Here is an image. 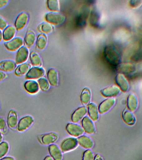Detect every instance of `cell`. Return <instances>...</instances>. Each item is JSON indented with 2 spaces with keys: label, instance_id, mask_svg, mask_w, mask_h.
<instances>
[{
  "label": "cell",
  "instance_id": "1",
  "mask_svg": "<svg viewBox=\"0 0 142 160\" xmlns=\"http://www.w3.org/2000/svg\"><path fill=\"white\" fill-rule=\"evenodd\" d=\"M105 57L109 63L113 65H117L120 61L119 55L113 46H107L104 49Z\"/></svg>",
  "mask_w": 142,
  "mask_h": 160
},
{
  "label": "cell",
  "instance_id": "2",
  "mask_svg": "<svg viewBox=\"0 0 142 160\" xmlns=\"http://www.w3.org/2000/svg\"><path fill=\"white\" fill-rule=\"evenodd\" d=\"M23 39L21 37H15L11 41L5 42L4 46L8 51L15 52L23 46Z\"/></svg>",
  "mask_w": 142,
  "mask_h": 160
},
{
  "label": "cell",
  "instance_id": "3",
  "mask_svg": "<svg viewBox=\"0 0 142 160\" xmlns=\"http://www.w3.org/2000/svg\"><path fill=\"white\" fill-rule=\"evenodd\" d=\"M34 122V120L32 116H24L19 121L17 129L19 132H25L32 126Z\"/></svg>",
  "mask_w": 142,
  "mask_h": 160
},
{
  "label": "cell",
  "instance_id": "4",
  "mask_svg": "<svg viewBox=\"0 0 142 160\" xmlns=\"http://www.w3.org/2000/svg\"><path fill=\"white\" fill-rule=\"evenodd\" d=\"M78 145V141L77 139L74 138H69L64 140L62 142L61 148L62 152L66 153L75 149Z\"/></svg>",
  "mask_w": 142,
  "mask_h": 160
},
{
  "label": "cell",
  "instance_id": "5",
  "mask_svg": "<svg viewBox=\"0 0 142 160\" xmlns=\"http://www.w3.org/2000/svg\"><path fill=\"white\" fill-rule=\"evenodd\" d=\"M46 21L54 25H59L63 23L65 19V16L62 14L58 12H50L45 16Z\"/></svg>",
  "mask_w": 142,
  "mask_h": 160
},
{
  "label": "cell",
  "instance_id": "6",
  "mask_svg": "<svg viewBox=\"0 0 142 160\" xmlns=\"http://www.w3.org/2000/svg\"><path fill=\"white\" fill-rule=\"evenodd\" d=\"M29 16L26 12L20 13L16 18L15 22V27L17 31H21L25 28L28 23Z\"/></svg>",
  "mask_w": 142,
  "mask_h": 160
},
{
  "label": "cell",
  "instance_id": "7",
  "mask_svg": "<svg viewBox=\"0 0 142 160\" xmlns=\"http://www.w3.org/2000/svg\"><path fill=\"white\" fill-rule=\"evenodd\" d=\"M29 51L27 48L23 46L17 51L15 62L16 64L20 65L25 63L28 59Z\"/></svg>",
  "mask_w": 142,
  "mask_h": 160
},
{
  "label": "cell",
  "instance_id": "8",
  "mask_svg": "<svg viewBox=\"0 0 142 160\" xmlns=\"http://www.w3.org/2000/svg\"><path fill=\"white\" fill-rule=\"evenodd\" d=\"M45 73V70L42 68L32 67L26 75V78L30 80L37 79L42 77Z\"/></svg>",
  "mask_w": 142,
  "mask_h": 160
},
{
  "label": "cell",
  "instance_id": "9",
  "mask_svg": "<svg viewBox=\"0 0 142 160\" xmlns=\"http://www.w3.org/2000/svg\"><path fill=\"white\" fill-rule=\"evenodd\" d=\"M66 130L71 136L74 137H80L84 133L83 127L74 123H69L66 126Z\"/></svg>",
  "mask_w": 142,
  "mask_h": 160
},
{
  "label": "cell",
  "instance_id": "10",
  "mask_svg": "<svg viewBox=\"0 0 142 160\" xmlns=\"http://www.w3.org/2000/svg\"><path fill=\"white\" fill-rule=\"evenodd\" d=\"M19 122L18 115L15 110H10L7 115V127L12 130L17 129Z\"/></svg>",
  "mask_w": 142,
  "mask_h": 160
},
{
  "label": "cell",
  "instance_id": "11",
  "mask_svg": "<svg viewBox=\"0 0 142 160\" xmlns=\"http://www.w3.org/2000/svg\"><path fill=\"white\" fill-rule=\"evenodd\" d=\"M116 103V99L114 98L107 99L99 105L98 110L100 113L103 114L107 113L113 107Z\"/></svg>",
  "mask_w": 142,
  "mask_h": 160
},
{
  "label": "cell",
  "instance_id": "12",
  "mask_svg": "<svg viewBox=\"0 0 142 160\" xmlns=\"http://www.w3.org/2000/svg\"><path fill=\"white\" fill-rule=\"evenodd\" d=\"M82 125L84 131L89 134L95 133L96 128L93 121L88 116H86L82 121Z\"/></svg>",
  "mask_w": 142,
  "mask_h": 160
},
{
  "label": "cell",
  "instance_id": "13",
  "mask_svg": "<svg viewBox=\"0 0 142 160\" xmlns=\"http://www.w3.org/2000/svg\"><path fill=\"white\" fill-rule=\"evenodd\" d=\"M87 109L84 106H82L77 108L72 114V121L73 123H78L81 120H83L87 115Z\"/></svg>",
  "mask_w": 142,
  "mask_h": 160
},
{
  "label": "cell",
  "instance_id": "14",
  "mask_svg": "<svg viewBox=\"0 0 142 160\" xmlns=\"http://www.w3.org/2000/svg\"><path fill=\"white\" fill-rule=\"evenodd\" d=\"M16 67V62L12 60H6L0 62V70L5 72H12Z\"/></svg>",
  "mask_w": 142,
  "mask_h": 160
},
{
  "label": "cell",
  "instance_id": "15",
  "mask_svg": "<svg viewBox=\"0 0 142 160\" xmlns=\"http://www.w3.org/2000/svg\"><path fill=\"white\" fill-rule=\"evenodd\" d=\"M49 151L51 157L54 160H63V155L61 149L57 145L52 144L50 145Z\"/></svg>",
  "mask_w": 142,
  "mask_h": 160
},
{
  "label": "cell",
  "instance_id": "16",
  "mask_svg": "<svg viewBox=\"0 0 142 160\" xmlns=\"http://www.w3.org/2000/svg\"><path fill=\"white\" fill-rule=\"evenodd\" d=\"M17 32V30L15 26L12 25H9L3 30V41L7 42L14 38Z\"/></svg>",
  "mask_w": 142,
  "mask_h": 160
},
{
  "label": "cell",
  "instance_id": "17",
  "mask_svg": "<svg viewBox=\"0 0 142 160\" xmlns=\"http://www.w3.org/2000/svg\"><path fill=\"white\" fill-rule=\"evenodd\" d=\"M101 93L107 97H114L120 93L121 90L118 86L113 85L101 90Z\"/></svg>",
  "mask_w": 142,
  "mask_h": 160
},
{
  "label": "cell",
  "instance_id": "18",
  "mask_svg": "<svg viewBox=\"0 0 142 160\" xmlns=\"http://www.w3.org/2000/svg\"><path fill=\"white\" fill-rule=\"evenodd\" d=\"M78 143L83 148L90 150L93 148L94 142L92 139L87 136H80L77 139Z\"/></svg>",
  "mask_w": 142,
  "mask_h": 160
},
{
  "label": "cell",
  "instance_id": "19",
  "mask_svg": "<svg viewBox=\"0 0 142 160\" xmlns=\"http://www.w3.org/2000/svg\"><path fill=\"white\" fill-rule=\"evenodd\" d=\"M24 88L30 94H35L39 91V85L36 81L28 80L25 82Z\"/></svg>",
  "mask_w": 142,
  "mask_h": 160
},
{
  "label": "cell",
  "instance_id": "20",
  "mask_svg": "<svg viewBox=\"0 0 142 160\" xmlns=\"http://www.w3.org/2000/svg\"><path fill=\"white\" fill-rule=\"evenodd\" d=\"M116 81L121 89L124 92L128 91L129 88V83L126 78L122 74H118L116 76Z\"/></svg>",
  "mask_w": 142,
  "mask_h": 160
},
{
  "label": "cell",
  "instance_id": "21",
  "mask_svg": "<svg viewBox=\"0 0 142 160\" xmlns=\"http://www.w3.org/2000/svg\"><path fill=\"white\" fill-rule=\"evenodd\" d=\"M58 139V136L56 133L51 132L43 135L41 138V142L45 145H50Z\"/></svg>",
  "mask_w": 142,
  "mask_h": 160
},
{
  "label": "cell",
  "instance_id": "22",
  "mask_svg": "<svg viewBox=\"0 0 142 160\" xmlns=\"http://www.w3.org/2000/svg\"><path fill=\"white\" fill-rule=\"evenodd\" d=\"M88 110V114L90 118L93 121H98L99 117V112L97 105L94 103H89Z\"/></svg>",
  "mask_w": 142,
  "mask_h": 160
},
{
  "label": "cell",
  "instance_id": "23",
  "mask_svg": "<svg viewBox=\"0 0 142 160\" xmlns=\"http://www.w3.org/2000/svg\"><path fill=\"white\" fill-rule=\"evenodd\" d=\"M31 69V65L29 63H25L19 65L15 70V74L18 77H22L27 74Z\"/></svg>",
  "mask_w": 142,
  "mask_h": 160
},
{
  "label": "cell",
  "instance_id": "24",
  "mask_svg": "<svg viewBox=\"0 0 142 160\" xmlns=\"http://www.w3.org/2000/svg\"><path fill=\"white\" fill-rule=\"evenodd\" d=\"M36 40V34L33 31L29 30L26 32L24 40V43L27 48L32 47L34 44Z\"/></svg>",
  "mask_w": 142,
  "mask_h": 160
},
{
  "label": "cell",
  "instance_id": "25",
  "mask_svg": "<svg viewBox=\"0 0 142 160\" xmlns=\"http://www.w3.org/2000/svg\"><path fill=\"white\" fill-rule=\"evenodd\" d=\"M47 77L50 83L53 86H57L58 85V75L57 71L54 69L51 68L49 70L47 73Z\"/></svg>",
  "mask_w": 142,
  "mask_h": 160
},
{
  "label": "cell",
  "instance_id": "26",
  "mask_svg": "<svg viewBox=\"0 0 142 160\" xmlns=\"http://www.w3.org/2000/svg\"><path fill=\"white\" fill-rule=\"evenodd\" d=\"M127 105L130 110L132 111H135L138 106V99L134 94H130L127 99Z\"/></svg>",
  "mask_w": 142,
  "mask_h": 160
},
{
  "label": "cell",
  "instance_id": "27",
  "mask_svg": "<svg viewBox=\"0 0 142 160\" xmlns=\"http://www.w3.org/2000/svg\"><path fill=\"white\" fill-rule=\"evenodd\" d=\"M92 98L90 90L88 88H85L82 91L81 95V101L84 105L89 104Z\"/></svg>",
  "mask_w": 142,
  "mask_h": 160
},
{
  "label": "cell",
  "instance_id": "28",
  "mask_svg": "<svg viewBox=\"0 0 142 160\" xmlns=\"http://www.w3.org/2000/svg\"><path fill=\"white\" fill-rule=\"evenodd\" d=\"M123 119L127 124L132 126L135 123V116L132 112L128 110H125L123 113Z\"/></svg>",
  "mask_w": 142,
  "mask_h": 160
},
{
  "label": "cell",
  "instance_id": "29",
  "mask_svg": "<svg viewBox=\"0 0 142 160\" xmlns=\"http://www.w3.org/2000/svg\"><path fill=\"white\" fill-rule=\"evenodd\" d=\"M30 58L31 64L35 67H39L42 65V60L40 57L35 51H32L31 52Z\"/></svg>",
  "mask_w": 142,
  "mask_h": 160
},
{
  "label": "cell",
  "instance_id": "30",
  "mask_svg": "<svg viewBox=\"0 0 142 160\" xmlns=\"http://www.w3.org/2000/svg\"><path fill=\"white\" fill-rule=\"evenodd\" d=\"M47 43V36L44 34H40L37 37L36 47L39 50H43L45 48Z\"/></svg>",
  "mask_w": 142,
  "mask_h": 160
},
{
  "label": "cell",
  "instance_id": "31",
  "mask_svg": "<svg viewBox=\"0 0 142 160\" xmlns=\"http://www.w3.org/2000/svg\"><path fill=\"white\" fill-rule=\"evenodd\" d=\"M9 149V145L6 141H2L0 143V159L6 157L8 153Z\"/></svg>",
  "mask_w": 142,
  "mask_h": 160
},
{
  "label": "cell",
  "instance_id": "32",
  "mask_svg": "<svg viewBox=\"0 0 142 160\" xmlns=\"http://www.w3.org/2000/svg\"><path fill=\"white\" fill-rule=\"evenodd\" d=\"M39 31L44 33L49 34L53 31V27L52 25L47 22H43L38 26Z\"/></svg>",
  "mask_w": 142,
  "mask_h": 160
},
{
  "label": "cell",
  "instance_id": "33",
  "mask_svg": "<svg viewBox=\"0 0 142 160\" xmlns=\"http://www.w3.org/2000/svg\"><path fill=\"white\" fill-rule=\"evenodd\" d=\"M47 6L51 11H58L60 9L59 2L57 0H49L47 1Z\"/></svg>",
  "mask_w": 142,
  "mask_h": 160
},
{
  "label": "cell",
  "instance_id": "34",
  "mask_svg": "<svg viewBox=\"0 0 142 160\" xmlns=\"http://www.w3.org/2000/svg\"><path fill=\"white\" fill-rule=\"evenodd\" d=\"M38 83L42 91H47L49 89V82L45 78H41L39 80Z\"/></svg>",
  "mask_w": 142,
  "mask_h": 160
},
{
  "label": "cell",
  "instance_id": "35",
  "mask_svg": "<svg viewBox=\"0 0 142 160\" xmlns=\"http://www.w3.org/2000/svg\"><path fill=\"white\" fill-rule=\"evenodd\" d=\"M7 131V122L3 118L0 117V132L2 135L6 134Z\"/></svg>",
  "mask_w": 142,
  "mask_h": 160
},
{
  "label": "cell",
  "instance_id": "36",
  "mask_svg": "<svg viewBox=\"0 0 142 160\" xmlns=\"http://www.w3.org/2000/svg\"><path fill=\"white\" fill-rule=\"evenodd\" d=\"M95 156L93 151L87 150L83 152L82 160H94Z\"/></svg>",
  "mask_w": 142,
  "mask_h": 160
},
{
  "label": "cell",
  "instance_id": "37",
  "mask_svg": "<svg viewBox=\"0 0 142 160\" xmlns=\"http://www.w3.org/2000/svg\"><path fill=\"white\" fill-rule=\"evenodd\" d=\"M8 26L7 22L3 18L0 16V30H4Z\"/></svg>",
  "mask_w": 142,
  "mask_h": 160
},
{
  "label": "cell",
  "instance_id": "38",
  "mask_svg": "<svg viewBox=\"0 0 142 160\" xmlns=\"http://www.w3.org/2000/svg\"><path fill=\"white\" fill-rule=\"evenodd\" d=\"M130 5L132 7L136 8L142 4V1H130Z\"/></svg>",
  "mask_w": 142,
  "mask_h": 160
},
{
  "label": "cell",
  "instance_id": "39",
  "mask_svg": "<svg viewBox=\"0 0 142 160\" xmlns=\"http://www.w3.org/2000/svg\"><path fill=\"white\" fill-rule=\"evenodd\" d=\"M7 74L6 72H4L3 71L0 70V82L4 81L7 78Z\"/></svg>",
  "mask_w": 142,
  "mask_h": 160
},
{
  "label": "cell",
  "instance_id": "40",
  "mask_svg": "<svg viewBox=\"0 0 142 160\" xmlns=\"http://www.w3.org/2000/svg\"><path fill=\"white\" fill-rule=\"evenodd\" d=\"M9 2L8 0H0V8H3L7 6Z\"/></svg>",
  "mask_w": 142,
  "mask_h": 160
},
{
  "label": "cell",
  "instance_id": "41",
  "mask_svg": "<svg viewBox=\"0 0 142 160\" xmlns=\"http://www.w3.org/2000/svg\"><path fill=\"white\" fill-rule=\"evenodd\" d=\"M94 160H104L103 157L99 155V154H97L95 156Z\"/></svg>",
  "mask_w": 142,
  "mask_h": 160
},
{
  "label": "cell",
  "instance_id": "42",
  "mask_svg": "<svg viewBox=\"0 0 142 160\" xmlns=\"http://www.w3.org/2000/svg\"><path fill=\"white\" fill-rule=\"evenodd\" d=\"M0 160H16L13 158L12 157H9V156H7V157H5L1 159Z\"/></svg>",
  "mask_w": 142,
  "mask_h": 160
},
{
  "label": "cell",
  "instance_id": "43",
  "mask_svg": "<svg viewBox=\"0 0 142 160\" xmlns=\"http://www.w3.org/2000/svg\"><path fill=\"white\" fill-rule=\"evenodd\" d=\"M2 40H3V34H2V31L0 30V43H1V42H2Z\"/></svg>",
  "mask_w": 142,
  "mask_h": 160
},
{
  "label": "cell",
  "instance_id": "44",
  "mask_svg": "<svg viewBox=\"0 0 142 160\" xmlns=\"http://www.w3.org/2000/svg\"><path fill=\"white\" fill-rule=\"evenodd\" d=\"M44 160H54L53 159V158H52L51 156H47L44 159Z\"/></svg>",
  "mask_w": 142,
  "mask_h": 160
},
{
  "label": "cell",
  "instance_id": "45",
  "mask_svg": "<svg viewBox=\"0 0 142 160\" xmlns=\"http://www.w3.org/2000/svg\"><path fill=\"white\" fill-rule=\"evenodd\" d=\"M3 140V137H2V134L1 132H0V143L2 142Z\"/></svg>",
  "mask_w": 142,
  "mask_h": 160
}]
</instances>
